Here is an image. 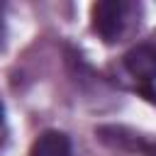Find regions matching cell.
<instances>
[{
  "label": "cell",
  "instance_id": "obj_5",
  "mask_svg": "<svg viewBox=\"0 0 156 156\" xmlns=\"http://www.w3.org/2000/svg\"><path fill=\"white\" fill-rule=\"evenodd\" d=\"M0 122H2V102H0Z\"/></svg>",
  "mask_w": 156,
  "mask_h": 156
},
{
  "label": "cell",
  "instance_id": "obj_3",
  "mask_svg": "<svg viewBox=\"0 0 156 156\" xmlns=\"http://www.w3.org/2000/svg\"><path fill=\"white\" fill-rule=\"evenodd\" d=\"M29 156H71V139L58 129H46L32 144Z\"/></svg>",
  "mask_w": 156,
  "mask_h": 156
},
{
  "label": "cell",
  "instance_id": "obj_4",
  "mask_svg": "<svg viewBox=\"0 0 156 156\" xmlns=\"http://www.w3.org/2000/svg\"><path fill=\"white\" fill-rule=\"evenodd\" d=\"M146 154H149V156H156V144H151V146L146 149Z\"/></svg>",
  "mask_w": 156,
  "mask_h": 156
},
{
  "label": "cell",
  "instance_id": "obj_1",
  "mask_svg": "<svg viewBox=\"0 0 156 156\" xmlns=\"http://www.w3.org/2000/svg\"><path fill=\"white\" fill-rule=\"evenodd\" d=\"M124 12L127 5L119 0H102L93 5V29L105 41H115L124 27Z\"/></svg>",
  "mask_w": 156,
  "mask_h": 156
},
{
  "label": "cell",
  "instance_id": "obj_2",
  "mask_svg": "<svg viewBox=\"0 0 156 156\" xmlns=\"http://www.w3.org/2000/svg\"><path fill=\"white\" fill-rule=\"evenodd\" d=\"M124 68L129 76L139 80H154L156 78V46L154 44H136L124 54Z\"/></svg>",
  "mask_w": 156,
  "mask_h": 156
}]
</instances>
